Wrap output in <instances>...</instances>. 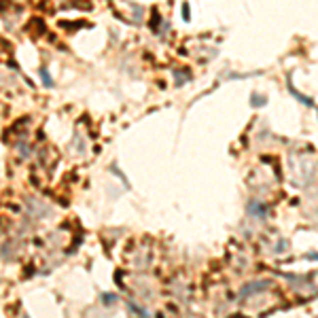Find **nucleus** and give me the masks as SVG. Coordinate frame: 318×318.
Wrapping results in <instances>:
<instances>
[{"instance_id":"nucleus-1","label":"nucleus","mask_w":318,"mask_h":318,"mask_svg":"<svg viewBox=\"0 0 318 318\" xmlns=\"http://www.w3.org/2000/svg\"><path fill=\"white\" fill-rule=\"evenodd\" d=\"M288 90H290V94H293V96H297V98H299V100H302L304 104H308V106H312V100H310V98H304V96H302V94H299V92L295 90V87H293V85H288Z\"/></svg>"}]
</instances>
